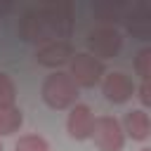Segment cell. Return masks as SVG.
I'll return each instance as SVG.
<instances>
[{
    "instance_id": "obj_15",
    "label": "cell",
    "mask_w": 151,
    "mask_h": 151,
    "mask_svg": "<svg viewBox=\"0 0 151 151\" xmlns=\"http://www.w3.org/2000/svg\"><path fill=\"white\" fill-rule=\"evenodd\" d=\"M17 99V87H14V80L0 71V106H12Z\"/></svg>"
},
{
    "instance_id": "obj_11",
    "label": "cell",
    "mask_w": 151,
    "mask_h": 151,
    "mask_svg": "<svg viewBox=\"0 0 151 151\" xmlns=\"http://www.w3.org/2000/svg\"><path fill=\"white\" fill-rule=\"evenodd\" d=\"M123 132H127L132 139L137 142H144L151 132V120H149V113L144 109H134V111H127L125 113V120H123Z\"/></svg>"
},
{
    "instance_id": "obj_13",
    "label": "cell",
    "mask_w": 151,
    "mask_h": 151,
    "mask_svg": "<svg viewBox=\"0 0 151 151\" xmlns=\"http://www.w3.org/2000/svg\"><path fill=\"white\" fill-rule=\"evenodd\" d=\"M92 12H94L101 21H106V26H109L111 21L116 24L118 19L125 17V7L118 5V2H116V5H113V2H97V5H92Z\"/></svg>"
},
{
    "instance_id": "obj_16",
    "label": "cell",
    "mask_w": 151,
    "mask_h": 151,
    "mask_svg": "<svg viewBox=\"0 0 151 151\" xmlns=\"http://www.w3.org/2000/svg\"><path fill=\"white\" fill-rule=\"evenodd\" d=\"M134 71L142 80H149L151 78V47H144L139 50V54L134 57Z\"/></svg>"
},
{
    "instance_id": "obj_8",
    "label": "cell",
    "mask_w": 151,
    "mask_h": 151,
    "mask_svg": "<svg viewBox=\"0 0 151 151\" xmlns=\"http://www.w3.org/2000/svg\"><path fill=\"white\" fill-rule=\"evenodd\" d=\"M101 92H104V97H106L109 101L123 104V101H127V99L134 94V83H132L125 73L113 71V73H106V78H104V83H101Z\"/></svg>"
},
{
    "instance_id": "obj_6",
    "label": "cell",
    "mask_w": 151,
    "mask_h": 151,
    "mask_svg": "<svg viewBox=\"0 0 151 151\" xmlns=\"http://www.w3.org/2000/svg\"><path fill=\"white\" fill-rule=\"evenodd\" d=\"M19 38L26 40V42H38V45L50 42V35H47L40 7H33V9L24 12V17L19 21Z\"/></svg>"
},
{
    "instance_id": "obj_20",
    "label": "cell",
    "mask_w": 151,
    "mask_h": 151,
    "mask_svg": "<svg viewBox=\"0 0 151 151\" xmlns=\"http://www.w3.org/2000/svg\"><path fill=\"white\" fill-rule=\"evenodd\" d=\"M0 151H2V144H0Z\"/></svg>"
},
{
    "instance_id": "obj_2",
    "label": "cell",
    "mask_w": 151,
    "mask_h": 151,
    "mask_svg": "<svg viewBox=\"0 0 151 151\" xmlns=\"http://www.w3.org/2000/svg\"><path fill=\"white\" fill-rule=\"evenodd\" d=\"M50 40H64L73 33V2L57 0L40 7Z\"/></svg>"
},
{
    "instance_id": "obj_5",
    "label": "cell",
    "mask_w": 151,
    "mask_h": 151,
    "mask_svg": "<svg viewBox=\"0 0 151 151\" xmlns=\"http://www.w3.org/2000/svg\"><path fill=\"white\" fill-rule=\"evenodd\" d=\"M87 45H90V54L101 61V59H113L120 52L123 38H120V33H118L116 26H106L104 24V26H99V28H94L90 33Z\"/></svg>"
},
{
    "instance_id": "obj_14",
    "label": "cell",
    "mask_w": 151,
    "mask_h": 151,
    "mask_svg": "<svg viewBox=\"0 0 151 151\" xmlns=\"http://www.w3.org/2000/svg\"><path fill=\"white\" fill-rule=\"evenodd\" d=\"M14 151H50L47 149V139L40 134H24L17 139Z\"/></svg>"
},
{
    "instance_id": "obj_4",
    "label": "cell",
    "mask_w": 151,
    "mask_h": 151,
    "mask_svg": "<svg viewBox=\"0 0 151 151\" xmlns=\"http://www.w3.org/2000/svg\"><path fill=\"white\" fill-rule=\"evenodd\" d=\"M71 80L76 83V87H94L99 85V80L104 78V61L94 59L90 52H80L71 57Z\"/></svg>"
},
{
    "instance_id": "obj_1",
    "label": "cell",
    "mask_w": 151,
    "mask_h": 151,
    "mask_svg": "<svg viewBox=\"0 0 151 151\" xmlns=\"http://www.w3.org/2000/svg\"><path fill=\"white\" fill-rule=\"evenodd\" d=\"M40 94H42V101H45L50 109L61 111V109H68V106L76 101V97H78V87H76V83L71 80L68 73L54 71L52 76L45 78Z\"/></svg>"
},
{
    "instance_id": "obj_10",
    "label": "cell",
    "mask_w": 151,
    "mask_h": 151,
    "mask_svg": "<svg viewBox=\"0 0 151 151\" xmlns=\"http://www.w3.org/2000/svg\"><path fill=\"white\" fill-rule=\"evenodd\" d=\"M123 19H125V28H127V33L132 38H137V40H151V12L146 9V5H137Z\"/></svg>"
},
{
    "instance_id": "obj_12",
    "label": "cell",
    "mask_w": 151,
    "mask_h": 151,
    "mask_svg": "<svg viewBox=\"0 0 151 151\" xmlns=\"http://www.w3.org/2000/svg\"><path fill=\"white\" fill-rule=\"evenodd\" d=\"M21 125H24V113H21V109H17L14 104H12V106H0V134H2V137L14 134Z\"/></svg>"
},
{
    "instance_id": "obj_3",
    "label": "cell",
    "mask_w": 151,
    "mask_h": 151,
    "mask_svg": "<svg viewBox=\"0 0 151 151\" xmlns=\"http://www.w3.org/2000/svg\"><path fill=\"white\" fill-rule=\"evenodd\" d=\"M90 137L94 139V146L99 151H123V146H125V132L113 116L94 118Z\"/></svg>"
},
{
    "instance_id": "obj_17",
    "label": "cell",
    "mask_w": 151,
    "mask_h": 151,
    "mask_svg": "<svg viewBox=\"0 0 151 151\" xmlns=\"http://www.w3.org/2000/svg\"><path fill=\"white\" fill-rule=\"evenodd\" d=\"M139 101H142V106L151 104V85H149V80H144L142 87H139Z\"/></svg>"
},
{
    "instance_id": "obj_9",
    "label": "cell",
    "mask_w": 151,
    "mask_h": 151,
    "mask_svg": "<svg viewBox=\"0 0 151 151\" xmlns=\"http://www.w3.org/2000/svg\"><path fill=\"white\" fill-rule=\"evenodd\" d=\"M92 123H94V116H92V109L87 104H76L68 113V120H66V130L73 139H87L90 132H92Z\"/></svg>"
},
{
    "instance_id": "obj_19",
    "label": "cell",
    "mask_w": 151,
    "mask_h": 151,
    "mask_svg": "<svg viewBox=\"0 0 151 151\" xmlns=\"http://www.w3.org/2000/svg\"><path fill=\"white\" fill-rule=\"evenodd\" d=\"M142 151H151V149H142Z\"/></svg>"
},
{
    "instance_id": "obj_7",
    "label": "cell",
    "mask_w": 151,
    "mask_h": 151,
    "mask_svg": "<svg viewBox=\"0 0 151 151\" xmlns=\"http://www.w3.org/2000/svg\"><path fill=\"white\" fill-rule=\"evenodd\" d=\"M71 57H73V47H71L68 40H50V42L40 45L38 52H35L38 64L50 66V68H59V66L68 64Z\"/></svg>"
},
{
    "instance_id": "obj_18",
    "label": "cell",
    "mask_w": 151,
    "mask_h": 151,
    "mask_svg": "<svg viewBox=\"0 0 151 151\" xmlns=\"http://www.w3.org/2000/svg\"><path fill=\"white\" fill-rule=\"evenodd\" d=\"M9 9H12V5H9V2H5V5L0 2V14H5V12H9Z\"/></svg>"
}]
</instances>
